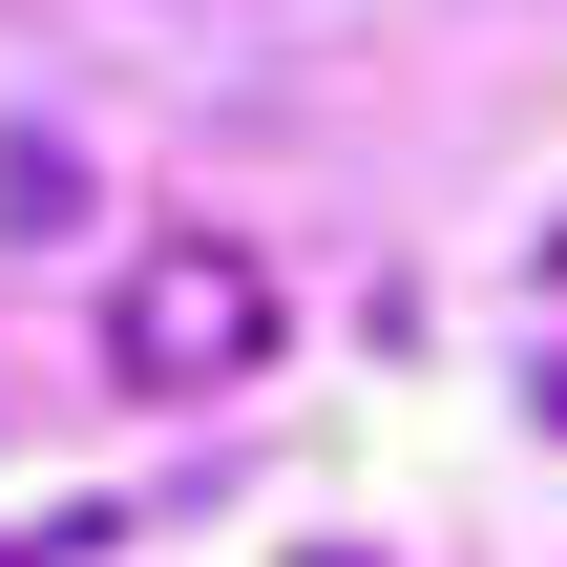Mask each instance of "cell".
<instances>
[{
    "label": "cell",
    "instance_id": "cell-1",
    "mask_svg": "<svg viewBox=\"0 0 567 567\" xmlns=\"http://www.w3.org/2000/svg\"><path fill=\"white\" fill-rule=\"evenodd\" d=\"M274 337H295V295H274L252 231H126V274H105V358H126L147 400H231V379H274Z\"/></svg>",
    "mask_w": 567,
    "mask_h": 567
},
{
    "label": "cell",
    "instance_id": "cell-2",
    "mask_svg": "<svg viewBox=\"0 0 567 567\" xmlns=\"http://www.w3.org/2000/svg\"><path fill=\"white\" fill-rule=\"evenodd\" d=\"M547 421H567V379H547Z\"/></svg>",
    "mask_w": 567,
    "mask_h": 567
},
{
    "label": "cell",
    "instance_id": "cell-3",
    "mask_svg": "<svg viewBox=\"0 0 567 567\" xmlns=\"http://www.w3.org/2000/svg\"><path fill=\"white\" fill-rule=\"evenodd\" d=\"M0 567H21V547H0Z\"/></svg>",
    "mask_w": 567,
    "mask_h": 567
}]
</instances>
